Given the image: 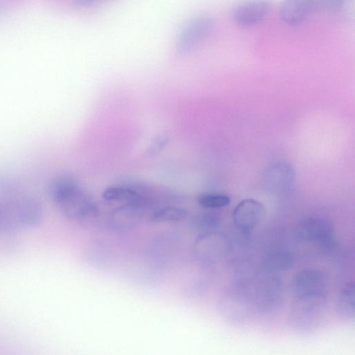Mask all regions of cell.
<instances>
[{
    "mask_svg": "<svg viewBox=\"0 0 355 355\" xmlns=\"http://www.w3.org/2000/svg\"><path fill=\"white\" fill-rule=\"evenodd\" d=\"M270 9L267 1H246L235 4L231 10L233 20L241 26H250L261 21Z\"/></svg>",
    "mask_w": 355,
    "mask_h": 355,
    "instance_id": "cell-10",
    "label": "cell"
},
{
    "mask_svg": "<svg viewBox=\"0 0 355 355\" xmlns=\"http://www.w3.org/2000/svg\"><path fill=\"white\" fill-rule=\"evenodd\" d=\"M143 202L128 203L113 211L112 220L116 225L127 226L137 223L144 214Z\"/></svg>",
    "mask_w": 355,
    "mask_h": 355,
    "instance_id": "cell-15",
    "label": "cell"
},
{
    "mask_svg": "<svg viewBox=\"0 0 355 355\" xmlns=\"http://www.w3.org/2000/svg\"><path fill=\"white\" fill-rule=\"evenodd\" d=\"M231 199L225 194L216 193H206L198 198V204L206 209H218L227 206Z\"/></svg>",
    "mask_w": 355,
    "mask_h": 355,
    "instance_id": "cell-18",
    "label": "cell"
},
{
    "mask_svg": "<svg viewBox=\"0 0 355 355\" xmlns=\"http://www.w3.org/2000/svg\"><path fill=\"white\" fill-rule=\"evenodd\" d=\"M212 19L208 15H200L192 19L180 37V51H187L198 44L209 33Z\"/></svg>",
    "mask_w": 355,
    "mask_h": 355,
    "instance_id": "cell-12",
    "label": "cell"
},
{
    "mask_svg": "<svg viewBox=\"0 0 355 355\" xmlns=\"http://www.w3.org/2000/svg\"><path fill=\"white\" fill-rule=\"evenodd\" d=\"M295 178L293 166L286 162L271 164L265 171L263 185L266 191L273 195L287 191L293 185Z\"/></svg>",
    "mask_w": 355,
    "mask_h": 355,
    "instance_id": "cell-7",
    "label": "cell"
},
{
    "mask_svg": "<svg viewBox=\"0 0 355 355\" xmlns=\"http://www.w3.org/2000/svg\"><path fill=\"white\" fill-rule=\"evenodd\" d=\"M252 304L255 315L269 316L276 313L283 302L281 281L272 275L256 279L251 284H244Z\"/></svg>",
    "mask_w": 355,
    "mask_h": 355,
    "instance_id": "cell-4",
    "label": "cell"
},
{
    "mask_svg": "<svg viewBox=\"0 0 355 355\" xmlns=\"http://www.w3.org/2000/svg\"><path fill=\"white\" fill-rule=\"evenodd\" d=\"M327 302V295L294 296L288 314L291 328L300 334L313 332L320 325Z\"/></svg>",
    "mask_w": 355,
    "mask_h": 355,
    "instance_id": "cell-3",
    "label": "cell"
},
{
    "mask_svg": "<svg viewBox=\"0 0 355 355\" xmlns=\"http://www.w3.org/2000/svg\"><path fill=\"white\" fill-rule=\"evenodd\" d=\"M300 238L329 250L335 243V234L331 221L321 217H310L302 220L297 227Z\"/></svg>",
    "mask_w": 355,
    "mask_h": 355,
    "instance_id": "cell-6",
    "label": "cell"
},
{
    "mask_svg": "<svg viewBox=\"0 0 355 355\" xmlns=\"http://www.w3.org/2000/svg\"><path fill=\"white\" fill-rule=\"evenodd\" d=\"M263 268L268 274L289 270L294 264L293 254L285 250H276L268 253L263 260Z\"/></svg>",
    "mask_w": 355,
    "mask_h": 355,
    "instance_id": "cell-14",
    "label": "cell"
},
{
    "mask_svg": "<svg viewBox=\"0 0 355 355\" xmlns=\"http://www.w3.org/2000/svg\"><path fill=\"white\" fill-rule=\"evenodd\" d=\"M317 10L316 1L287 0L279 7V17L291 26L300 24L306 20L309 15Z\"/></svg>",
    "mask_w": 355,
    "mask_h": 355,
    "instance_id": "cell-11",
    "label": "cell"
},
{
    "mask_svg": "<svg viewBox=\"0 0 355 355\" xmlns=\"http://www.w3.org/2000/svg\"><path fill=\"white\" fill-rule=\"evenodd\" d=\"M187 216V211L182 207L166 206L155 211L150 220L155 223H171L183 220Z\"/></svg>",
    "mask_w": 355,
    "mask_h": 355,
    "instance_id": "cell-17",
    "label": "cell"
},
{
    "mask_svg": "<svg viewBox=\"0 0 355 355\" xmlns=\"http://www.w3.org/2000/svg\"><path fill=\"white\" fill-rule=\"evenodd\" d=\"M293 297L304 295H327V279L325 274L316 268L299 271L291 282Z\"/></svg>",
    "mask_w": 355,
    "mask_h": 355,
    "instance_id": "cell-8",
    "label": "cell"
},
{
    "mask_svg": "<svg viewBox=\"0 0 355 355\" xmlns=\"http://www.w3.org/2000/svg\"><path fill=\"white\" fill-rule=\"evenodd\" d=\"M202 215L198 220V225L202 228L212 229L218 224V218L217 216L207 213Z\"/></svg>",
    "mask_w": 355,
    "mask_h": 355,
    "instance_id": "cell-19",
    "label": "cell"
},
{
    "mask_svg": "<svg viewBox=\"0 0 355 355\" xmlns=\"http://www.w3.org/2000/svg\"><path fill=\"white\" fill-rule=\"evenodd\" d=\"M336 310L343 318L354 317L355 284L353 281L345 283L340 288L336 299Z\"/></svg>",
    "mask_w": 355,
    "mask_h": 355,
    "instance_id": "cell-13",
    "label": "cell"
},
{
    "mask_svg": "<svg viewBox=\"0 0 355 355\" xmlns=\"http://www.w3.org/2000/svg\"><path fill=\"white\" fill-rule=\"evenodd\" d=\"M102 196L107 201L125 204L144 202L142 196L137 191L123 186L109 187L103 191Z\"/></svg>",
    "mask_w": 355,
    "mask_h": 355,
    "instance_id": "cell-16",
    "label": "cell"
},
{
    "mask_svg": "<svg viewBox=\"0 0 355 355\" xmlns=\"http://www.w3.org/2000/svg\"><path fill=\"white\" fill-rule=\"evenodd\" d=\"M264 214V207L259 201L246 198L235 207L232 212L233 223L239 231L250 233L258 226Z\"/></svg>",
    "mask_w": 355,
    "mask_h": 355,
    "instance_id": "cell-9",
    "label": "cell"
},
{
    "mask_svg": "<svg viewBox=\"0 0 355 355\" xmlns=\"http://www.w3.org/2000/svg\"><path fill=\"white\" fill-rule=\"evenodd\" d=\"M0 189V235L12 233L19 226H33L41 218V208L31 198Z\"/></svg>",
    "mask_w": 355,
    "mask_h": 355,
    "instance_id": "cell-2",
    "label": "cell"
},
{
    "mask_svg": "<svg viewBox=\"0 0 355 355\" xmlns=\"http://www.w3.org/2000/svg\"><path fill=\"white\" fill-rule=\"evenodd\" d=\"M49 193L61 213L70 220L85 222L97 216L96 204L70 175L55 178L49 185Z\"/></svg>",
    "mask_w": 355,
    "mask_h": 355,
    "instance_id": "cell-1",
    "label": "cell"
},
{
    "mask_svg": "<svg viewBox=\"0 0 355 355\" xmlns=\"http://www.w3.org/2000/svg\"><path fill=\"white\" fill-rule=\"evenodd\" d=\"M218 309L222 318L234 326L243 325L255 315L243 284L236 286L227 293L220 300Z\"/></svg>",
    "mask_w": 355,
    "mask_h": 355,
    "instance_id": "cell-5",
    "label": "cell"
}]
</instances>
